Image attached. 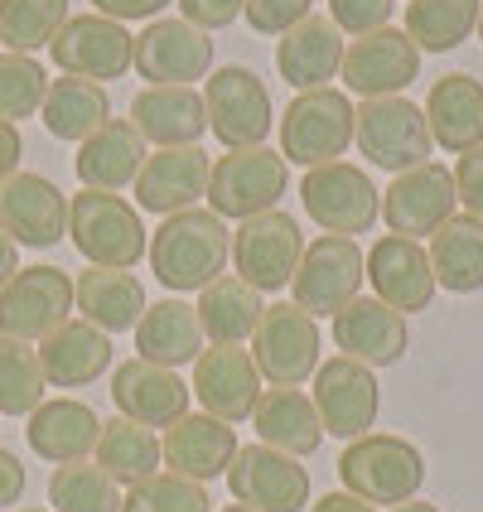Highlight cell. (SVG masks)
Returning <instances> with one entry per match:
<instances>
[{
  "mask_svg": "<svg viewBox=\"0 0 483 512\" xmlns=\"http://www.w3.org/2000/svg\"><path fill=\"white\" fill-rule=\"evenodd\" d=\"M150 271L165 290H203L232 261V228L213 208H179L150 232Z\"/></svg>",
  "mask_w": 483,
  "mask_h": 512,
  "instance_id": "6da1fadb",
  "label": "cell"
},
{
  "mask_svg": "<svg viewBox=\"0 0 483 512\" xmlns=\"http://www.w3.org/2000/svg\"><path fill=\"white\" fill-rule=\"evenodd\" d=\"M339 479L343 493L363 498V503H411L421 484H426V455L401 440V435H358L348 440V450L339 455Z\"/></svg>",
  "mask_w": 483,
  "mask_h": 512,
  "instance_id": "7a4b0ae2",
  "label": "cell"
},
{
  "mask_svg": "<svg viewBox=\"0 0 483 512\" xmlns=\"http://www.w3.org/2000/svg\"><path fill=\"white\" fill-rule=\"evenodd\" d=\"M68 237L92 266H112V271H131L150 247L141 208L102 189H83L68 199Z\"/></svg>",
  "mask_w": 483,
  "mask_h": 512,
  "instance_id": "3957f363",
  "label": "cell"
},
{
  "mask_svg": "<svg viewBox=\"0 0 483 512\" xmlns=\"http://www.w3.org/2000/svg\"><path fill=\"white\" fill-rule=\"evenodd\" d=\"M285 184H290V165H285L281 150H266V145H252V150H228L218 155V165L208 174V208L223 218V223H242V218H256V213H271L281 203Z\"/></svg>",
  "mask_w": 483,
  "mask_h": 512,
  "instance_id": "277c9868",
  "label": "cell"
},
{
  "mask_svg": "<svg viewBox=\"0 0 483 512\" xmlns=\"http://www.w3.org/2000/svg\"><path fill=\"white\" fill-rule=\"evenodd\" d=\"M353 145V102L334 87L295 92L281 116V155L285 165H334Z\"/></svg>",
  "mask_w": 483,
  "mask_h": 512,
  "instance_id": "5b68a950",
  "label": "cell"
},
{
  "mask_svg": "<svg viewBox=\"0 0 483 512\" xmlns=\"http://www.w3.org/2000/svg\"><path fill=\"white\" fill-rule=\"evenodd\" d=\"M353 141L377 170H416L426 165L435 141H430L426 112L411 97H368L353 107Z\"/></svg>",
  "mask_w": 483,
  "mask_h": 512,
  "instance_id": "8992f818",
  "label": "cell"
},
{
  "mask_svg": "<svg viewBox=\"0 0 483 512\" xmlns=\"http://www.w3.org/2000/svg\"><path fill=\"white\" fill-rule=\"evenodd\" d=\"M300 256H305V232L300 223L271 208V213H256V218H242L232 228V271L252 290H285L300 271Z\"/></svg>",
  "mask_w": 483,
  "mask_h": 512,
  "instance_id": "52a82bcc",
  "label": "cell"
},
{
  "mask_svg": "<svg viewBox=\"0 0 483 512\" xmlns=\"http://www.w3.org/2000/svg\"><path fill=\"white\" fill-rule=\"evenodd\" d=\"M368 281V256L353 237L324 232L319 242L305 247L300 271H295V305L310 319H334L343 305L358 300V290Z\"/></svg>",
  "mask_w": 483,
  "mask_h": 512,
  "instance_id": "ba28073f",
  "label": "cell"
},
{
  "mask_svg": "<svg viewBox=\"0 0 483 512\" xmlns=\"http://www.w3.org/2000/svg\"><path fill=\"white\" fill-rule=\"evenodd\" d=\"M203 107H208V131L228 150H252L271 136L276 112H271V92L242 63H223L218 73H208L203 87Z\"/></svg>",
  "mask_w": 483,
  "mask_h": 512,
  "instance_id": "9c48e42d",
  "label": "cell"
},
{
  "mask_svg": "<svg viewBox=\"0 0 483 512\" xmlns=\"http://www.w3.org/2000/svg\"><path fill=\"white\" fill-rule=\"evenodd\" d=\"M300 203H305V213H310L319 228L339 232V237L368 232L382 218V189L368 179V170H358L348 160L314 165L300 179Z\"/></svg>",
  "mask_w": 483,
  "mask_h": 512,
  "instance_id": "30bf717a",
  "label": "cell"
},
{
  "mask_svg": "<svg viewBox=\"0 0 483 512\" xmlns=\"http://www.w3.org/2000/svg\"><path fill=\"white\" fill-rule=\"evenodd\" d=\"M252 363L271 387H300L319 372V324L300 305H266L252 334Z\"/></svg>",
  "mask_w": 483,
  "mask_h": 512,
  "instance_id": "8fae6325",
  "label": "cell"
},
{
  "mask_svg": "<svg viewBox=\"0 0 483 512\" xmlns=\"http://www.w3.org/2000/svg\"><path fill=\"white\" fill-rule=\"evenodd\" d=\"M49 58L63 68V78H87V83H112L131 68L136 58V34L116 25L107 15H68V25L58 29L49 44Z\"/></svg>",
  "mask_w": 483,
  "mask_h": 512,
  "instance_id": "7c38bea8",
  "label": "cell"
},
{
  "mask_svg": "<svg viewBox=\"0 0 483 512\" xmlns=\"http://www.w3.org/2000/svg\"><path fill=\"white\" fill-rule=\"evenodd\" d=\"M73 314V281L58 266H25L0 290V334L39 343Z\"/></svg>",
  "mask_w": 483,
  "mask_h": 512,
  "instance_id": "4fadbf2b",
  "label": "cell"
},
{
  "mask_svg": "<svg viewBox=\"0 0 483 512\" xmlns=\"http://www.w3.org/2000/svg\"><path fill=\"white\" fill-rule=\"evenodd\" d=\"M455 174L450 165H416V170H401L387 189H382V223L397 232V237H411V242H421V237H435L440 223H450L455 218Z\"/></svg>",
  "mask_w": 483,
  "mask_h": 512,
  "instance_id": "5bb4252c",
  "label": "cell"
},
{
  "mask_svg": "<svg viewBox=\"0 0 483 512\" xmlns=\"http://www.w3.org/2000/svg\"><path fill=\"white\" fill-rule=\"evenodd\" d=\"M131 68L145 78V87H194L213 73V39L189 20H150L136 34V58Z\"/></svg>",
  "mask_w": 483,
  "mask_h": 512,
  "instance_id": "9a60e30c",
  "label": "cell"
},
{
  "mask_svg": "<svg viewBox=\"0 0 483 512\" xmlns=\"http://www.w3.org/2000/svg\"><path fill=\"white\" fill-rule=\"evenodd\" d=\"M228 488L242 508L256 512H305L310 508V469L271 445H242L228 464Z\"/></svg>",
  "mask_w": 483,
  "mask_h": 512,
  "instance_id": "2e32d148",
  "label": "cell"
},
{
  "mask_svg": "<svg viewBox=\"0 0 483 512\" xmlns=\"http://www.w3.org/2000/svg\"><path fill=\"white\" fill-rule=\"evenodd\" d=\"M343 83L348 92L368 97H401L406 87L421 78V49L411 44L406 29H372L343 49Z\"/></svg>",
  "mask_w": 483,
  "mask_h": 512,
  "instance_id": "e0dca14e",
  "label": "cell"
},
{
  "mask_svg": "<svg viewBox=\"0 0 483 512\" xmlns=\"http://www.w3.org/2000/svg\"><path fill=\"white\" fill-rule=\"evenodd\" d=\"M310 401H314V411H319V426L329 430V435H339V440L372 435V426H377V411H382L377 377H372V368L353 363V358L319 363Z\"/></svg>",
  "mask_w": 483,
  "mask_h": 512,
  "instance_id": "ac0fdd59",
  "label": "cell"
},
{
  "mask_svg": "<svg viewBox=\"0 0 483 512\" xmlns=\"http://www.w3.org/2000/svg\"><path fill=\"white\" fill-rule=\"evenodd\" d=\"M0 232L20 247H58L68 232V199L44 174H10L0 184Z\"/></svg>",
  "mask_w": 483,
  "mask_h": 512,
  "instance_id": "d6986e66",
  "label": "cell"
},
{
  "mask_svg": "<svg viewBox=\"0 0 483 512\" xmlns=\"http://www.w3.org/2000/svg\"><path fill=\"white\" fill-rule=\"evenodd\" d=\"M334 348L339 358H353L363 368H392L411 348V324L377 295H358L353 305L334 314Z\"/></svg>",
  "mask_w": 483,
  "mask_h": 512,
  "instance_id": "ffe728a7",
  "label": "cell"
},
{
  "mask_svg": "<svg viewBox=\"0 0 483 512\" xmlns=\"http://www.w3.org/2000/svg\"><path fill=\"white\" fill-rule=\"evenodd\" d=\"M189 392L203 401L208 416L237 426V421H252L256 401H261V372H256L247 348H218L213 343V348H203L199 363H194Z\"/></svg>",
  "mask_w": 483,
  "mask_h": 512,
  "instance_id": "44dd1931",
  "label": "cell"
},
{
  "mask_svg": "<svg viewBox=\"0 0 483 512\" xmlns=\"http://www.w3.org/2000/svg\"><path fill=\"white\" fill-rule=\"evenodd\" d=\"M189 382L174 368H160V363H145V358H131L112 372V401L116 411L136 426L170 430L179 416H189Z\"/></svg>",
  "mask_w": 483,
  "mask_h": 512,
  "instance_id": "7402d4cb",
  "label": "cell"
},
{
  "mask_svg": "<svg viewBox=\"0 0 483 512\" xmlns=\"http://www.w3.org/2000/svg\"><path fill=\"white\" fill-rule=\"evenodd\" d=\"M368 281H372V295L382 305H392L397 314L430 310V300H435V271H430L426 247L411 242V237H397V232L372 242Z\"/></svg>",
  "mask_w": 483,
  "mask_h": 512,
  "instance_id": "603a6c76",
  "label": "cell"
},
{
  "mask_svg": "<svg viewBox=\"0 0 483 512\" xmlns=\"http://www.w3.org/2000/svg\"><path fill=\"white\" fill-rule=\"evenodd\" d=\"M208 174L213 160L203 155L199 145H170L145 155L141 174H136V208L170 218L179 208H194L208 194Z\"/></svg>",
  "mask_w": 483,
  "mask_h": 512,
  "instance_id": "cb8c5ba5",
  "label": "cell"
},
{
  "mask_svg": "<svg viewBox=\"0 0 483 512\" xmlns=\"http://www.w3.org/2000/svg\"><path fill=\"white\" fill-rule=\"evenodd\" d=\"M237 430L228 421H218V416H179L170 430H165V440H160V459H165V469L179 474V479H218V474H228V464L237 459Z\"/></svg>",
  "mask_w": 483,
  "mask_h": 512,
  "instance_id": "d4e9b609",
  "label": "cell"
},
{
  "mask_svg": "<svg viewBox=\"0 0 483 512\" xmlns=\"http://www.w3.org/2000/svg\"><path fill=\"white\" fill-rule=\"evenodd\" d=\"M343 29L329 15H310L300 25L281 34L276 44V73L295 92H314V87H329L343 68Z\"/></svg>",
  "mask_w": 483,
  "mask_h": 512,
  "instance_id": "484cf974",
  "label": "cell"
},
{
  "mask_svg": "<svg viewBox=\"0 0 483 512\" xmlns=\"http://www.w3.org/2000/svg\"><path fill=\"white\" fill-rule=\"evenodd\" d=\"M131 126L141 131L150 145L170 150V145H199V136L208 131V107L203 92L194 87H141L131 97Z\"/></svg>",
  "mask_w": 483,
  "mask_h": 512,
  "instance_id": "4316f807",
  "label": "cell"
},
{
  "mask_svg": "<svg viewBox=\"0 0 483 512\" xmlns=\"http://www.w3.org/2000/svg\"><path fill=\"white\" fill-rule=\"evenodd\" d=\"M34 353H39L49 387H87L112 368V334H102L87 319H68L49 339H39Z\"/></svg>",
  "mask_w": 483,
  "mask_h": 512,
  "instance_id": "83f0119b",
  "label": "cell"
},
{
  "mask_svg": "<svg viewBox=\"0 0 483 512\" xmlns=\"http://www.w3.org/2000/svg\"><path fill=\"white\" fill-rule=\"evenodd\" d=\"M145 155H150V150H145V136L131 126V116H126V121H121V116H112L102 131H92V136L78 145L73 170H78V179H83V189L116 194V189L136 184Z\"/></svg>",
  "mask_w": 483,
  "mask_h": 512,
  "instance_id": "f1b7e54d",
  "label": "cell"
},
{
  "mask_svg": "<svg viewBox=\"0 0 483 512\" xmlns=\"http://www.w3.org/2000/svg\"><path fill=\"white\" fill-rule=\"evenodd\" d=\"M430 141L445 145L450 155H464L483 145V83L474 73H445L426 97Z\"/></svg>",
  "mask_w": 483,
  "mask_h": 512,
  "instance_id": "f546056e",
  "label": "cell"
},
{
  "mask_svg": "<svg viewBox=\"0 0 483 512\" xmlns=\"http://www.w3.org/2000/svg\"><path fill=\"white\" fill-rule=\"evenodd\" d=\"M29 450L49 464H78L97 450V435H102V421L87 401H73V397H58V401H44L34 416H29Z\"/></svg>",
  "mask_w": 483,
  "mask_h": 512,
  "instance_id": "4dcf8cb0",
  "label": "cell"
},
{
  "mask_svg": "<svg viewBox=\"0 0 483 512\" xmlns=\"http://www.w3.org/2000/svg\"><path fill=\"white\" fill-rule=\"evenodd\" d=\"M203 324H199V310L184 305V300H155L145 305L141 324H136V358L145 363H160V368H184V363H199L203 353Z\"/></svg>",
  "mask_w": 483,
  "mask_h": 512,
  "instance_id": "1f68e13d",
  "label": "cell"
},
{
  "mask_svg": "<svg viewBox=\"0 0 483 512\" xmlns=\"http://www.w3.org/2000/svg\"><path fill=\"white\" fill-rule=\"evenodd\" d=\"M252 421H256L261 445H271V450H281V455H290V459L314 455L319 440H324L319 411H314V401L305 397L300 387H266L261 401H256Z\"/></svg>",
  "mask_w": 483,
  "mask_h": 512,
  "instance_id": "d6a6232c",
  "label": "cell"
},
{
  "mask_svg": "<svg viewBox=\"0 0 483 512\" xmlns=\"http://www.w3.org/2000/svg\"><path fill=\"white\" fill-rule=\"evenodd\" d=\"M73 310H83L87 324H97L102 334H126L136 329L145 314V290L131 271L112 266H87L73 281Z\"/></svg>",
  "mask_w": 483,
  "mask_h": 512,
  "instance_id": "836d02e7",
  "label": "cell"
},
{
  "mask_svg": "<svg viewBox=\"0 0 483 512\" xmlns=\"http://www.w3.org/2000/svg\"><path fill=\"white\" fill-rule=\"evenodd\" d=\"M39 121L54 141L83 145L92 131H102L112 121V97L102 83H87V78H54L44 92Z\"/></svg>",
  "mask_w": 483,
  "mask_h": 512,
  "instance_id": "e575fe53",
  "label": "cell"
},
{
  "mask_svg": "<svg viewBox=\"0 0 483 512\" xmlns=\"http://www.w3.org/2000/svg\"><path fill=\"white\" fill-rule=\"evenodd\" d=\"M199 324H203V339L218 343V348H237L242 339H252L256 324H261V290L242 281V276H218L213 285L199 290Z\"/></svg>",
  "mask_w": 483,
  "mask_h": 512,
  "instance_id": "d590c367",
  "label": "cell"
},
{
  "mask_svg": "<svg viewBox=\"0 0 483 512\" xmlns=\"http://www.w3.org/2000/svg\"><path fill=\"white\" fill-rule=\"evenodd\" d=\"M430 271L435 285H445L450 295H474L483 290V223L469 213H455L450 223H440V232L430 237Z\"/></svg>",
  "mask_w": 483,
  "mask_h": 512,
  "instance_id": "8d00e7d4",
  "label": "cell"
},
{
  "mask_svg": "<svg viewBox=\"0 0 483 512\" xmlns=\"http://www.w3.org/2000/svg\"><path fill=\"white\" fill-rule=\"evenodd\" d=\"M97 469L116 479V484L136 488L145 479H155L160 474V440H155V430L136 426V421H126V416H112V421H102V435H97Z\"/></svg>",
  "mask_w": 483,
  "mask_h": 512,
  "instance_id": "74e56055",
  "label": "cell"
},
{
  "mask_svg": "<svg viewBox=\"0 0 483 512\" xmlns=\"http://www.w3.org/2000/svg\"><path fill=\"white\" fill-rule=\"evenodd\" d=\"M479 29V0H411L406 34L426 54H450Z\"/></svg>",
  "mask_w": 483,
  "mask_h": 512,
  "instance_id": "f35d334b",
  "label": "cell"
},
{
  "mask_svg": "<svg viewBox=\"0 0 483 512\" xmlns=\"http://www.w3.org/2000/svg\"><path fill=\"white\" fill-rule=\"evenodd\" d=\"M68 25V0H0V44L10 54L49 49Z\"/></svg>",
  "mask_w": 483,
  "mask_h": 512,
  "instance_id": "ab89813d",
  "label": "cell"
},
{
  "mask_svg": "<svg viewBox=\"0 0 483 512\" xmlns=\"http://www.w3.org/2000/svg\"><path fill=\"white\" fill-rule=\"evenodd\" d=\"M44 368L25 339L0 334V416H34L44 406Z\"/></svg>",
  "mask_w": 483,
  "mask_h": 512,
  "instance_id": "60d3db41",
  "label": "cell"
},
{
  "mask_svg": "<svg viewBox=\"0 0 483 512\" xmlns=\"http://www.w3.org/2000/svg\"><path fill=\"white\" fill-rule=\"evenodd\" d=\"M121 488L116 479H107L97 464H58L54 474H49V503L54 512H121Z\"/></svg>",
  "mask_w": 483,
  "mask_h": 512,
  "instance_id": "b9f144b4",
  "label": "cell"
},
{
  "mask_svg": "<svg viewBox=\"0 0 483 512\" xmlns=\"http://www.w3.org/2000/svg\"><path fill=\"white\" fill-rule=\"evenodd\" d=\"M49 78L29 54H0V121H20L44 107Z\"/></svg>",
  "mask_w": 483,
  "mask_h": 512,
  "instance_id": "7bdbcfd3",
  "label": "cell"
},
{
  "mask_svg": "<svg viewBox=\"0 0 483 512\" xmlns=\"http://www.w3.org/2000/svg\"><path fill=\"white\" fill-rule=\"evenodd\" d=\"M121 512H208V493L194 479L155 474L121 498Z\"/></svg>",
  "mask_w": 483,
  "mask_h": 512,
  "instance_id": "ee69618b",
  "label": "cell"
},
{
  "mask_svg": "<svg viewBox=\"0 0 483 512\" xmlns=\"http://www.w3.org/2000/svg\"><path fill=\"white\" fill-rule=\"evenodd\" d=\"M242 15L256 34H290L300 20L314 15V0H247Z\"/></svg>",
  "mask_w": 483,
  "mask_h": 512,
  "instance_id": "f6af8a7d",
  "label": "cell"
},
{
  "mask_svg": "<svg viewBox=\"0 0 483 512\" xmlns=\"http://www.w3.org/2000/svg\"><path fill=\"white\" fill-rule=\"evenodd\" d=\"M329 20H334L343 34L363 39L372 29H387V20H392V0H329Z\"/></svg>",
  "mask_w": 483,
  "mask_h": 512,
  "instance_id": "bcb514c9",
  "label": "cell"
},
{
  "mask_svg": "<svg viewBox=\"0 0 483 512\" xmlns=\"http://www.w3.org/2000/svg\"><path fill=\"white\" fill-rule=\"evenodd\" d=\"M455 194H459V203L469 208V218H479L483 223V145H474V150H464V155H459Z\"/></svg>",
  "mask_w": 483,
  "mask_h": 512,
  "instance_id": "7dc6e473",
  "label": "cell"
},
{
  "mask_svg": "<svg viewBox=\"0 0 483 512\" xmlns=\"http://www.w3.org/2000/svg\"><path fill=\"white\" fill-rule=\"evenodd\" d=\"M242 10H247V0H179V20L199 25L203 34L208 29H228Z\"/></svg>",
  "mask_w": 483,
  "mask_h": 512,
  "instance_id": "c3c4849f",
  "label": "cell"
},
{
  "mask_svg": "<svg viewBox=\"0 0 483 512\" xmlns=\"http://www.w3.org/2000/svg\"><path fill=\"white\" fill-rule=\"evenodd\" d=\"M92 5H97V15L126 25V20H160V10H165L170 0H92Z\"/></svg>",
  "mask_w": 483,
  "mask_h": 512,
  "instance_id": "681fc988",
  "label": "cell"
},
{
  "mask_svg": "<svg viewBox=\"0 0 483 512\" xmlns=\"http://www.w3.org/2000/svg\"><path fill=\"white\" fill-rule=\"evenodd\" d=\"M20 498H25V464L10 450H0V508H10Z\"/></svg>",
  "mask_w": 483,
  "mask_h": 512,
  "instance_id": "f907efd6",
  "label": "cell"
},
{
  "mask_svg": "<svg viewBox=\"0 0 483 512\" xmlns=\"http://www.w3.org/2000/svg\"><path fill=\"white\" fill-rule=\"evenodd\" d=\"M20 155H25L20 126H15V121H0V184H5L10 174H20Z\"/></svg>",
  "mask_w": 483,
  "mask_h": 512,
  "instance_id": "816d5d0a",
  "label": "cell"
},
{
  "mask_svg": "<svg viewBox=\"0 0 483 512\" xmlns=\"http://www.w3.org/2000/svg\"><path fill=\"white\" fill-rule=\"evenodd\" d=\"M310 512H377L372 503H363V498H353V493H324L319 503H310Z\"/></svg>",
  "mask_w": 483,
  "mask_h": 512,
  "instance_id": "f5cc1de1",
  "label": "cell"
},
{
  "mask_svg": "<svg viewBox=\"0 0 483 512\" xmlns=\"http://www.w3.org/2000/svg\"><path fill=\"white\" fill-rule=\"evenodd\" d=\"M15 271H20V252H15V242L0 232V290L10 285V276H15Z\"/></svg>",
  "mask_w": 483,
  "mask_h": 512,
  "instance_id": "db71d44e",
  "label": "cell"
},
{
  "mask_svg": "<svg viewBox=\"0 0 483 512\" xmlns=\"http://www.w3.org/2000/svg\"><path fill=\"white\" fill-rule=\"evenodd\" d=\"M392 512H440V508H435V503H416V498H411V503H397Z\"/></svg>",
  "mask_w": 483,
  "mask_h": 512,
  "instance_id": "11a10c76",
  "label": "cell"
},
{
  "mask_svg": "<svg viewBox=\"0 0 483 512\" xmlns=\"http://www.w3.org/2000/svg\"><path fill=\"white\" fill-rule=\"evenodd\" d=\"M223 512H256V508H242V503H232V508H223Z\"/></svg>",
  "mask_w": 483,
  "mask_h": 512,
  "instance_id": "9f6ffc18",
  "label": "cell"
},
{
  "mask_svg": "<svg viewBox=\"0 0 483 512\" xmlns=\"http://www.w3.org/2000/svg\"><path fill=\"white\" fill-rule=\"evenodd\" d=\"M474 34H479V39H483V0H479V29H474Z\"/></svg>",
  "mask_w": 483,
  "mask_h": 512,
  "instance_id": "6f0895ef",
  "label": "cell"
},
{
  "mask_svg": "<svg viewBox=\"0 0 483 512\" xmlns=\"http://www.w3.org/2000/svg\"><path fill=\"white\" fill-rule=\"evenodd\" d=\"M20 512H54V508H20Z\"/></svg>",
  "mask_w": 483,
  "mask_h": 512,
  "instance_id": "680465c9",
  "label": "cell"
}]
</instances>
